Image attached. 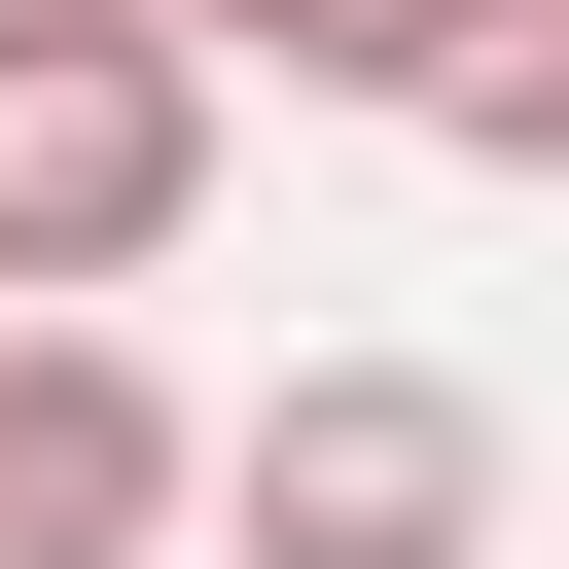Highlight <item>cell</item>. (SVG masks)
I'll use <instances>...</instances> for the list:
<instances>
[{"mask_svg":"<svg viewBox=\"0 0 569 569\" xmlns=\"http://www.w3.org/2000/svg\"><path fill=\"white\" fill-rule=\"evenodd\" d=\"M178 533H249V569H498V391L462 356H284L249 427H178Z\"/></svg>","mask_w":569,"mask_h":569,"instance_id":"obj_1","label":"cell"},{"mask_svg":"<svg viewBox=\"0 0 569 569\" xmlns=\"http://www.w3.org/2000/svg\"><path fill=\"white\" fill-rule=\"evenodd\" d=\"M178 213H213V71L178 36H0V284L107 320V284H178Z\"/></svg>","mask_w":569,"mask_h":569,"instance_id":"obj_2","label":"cell"},{"mask_svg":"<svg viewBox=\"0 0 569 569\" xmlns=\"http://www.w3.org/2000/svg\"><path fill=\"white\" fill-rule=\"evenodd\" d=\"M0 569H178V356L142 320H0Z\"/></svg>","mask_w":569,"mask_h":569,"instance_id":"obj_3","label":"cell"},{"mask_svg":"<svg viewBox=\"0 0 569 569\" xmlns=\"http://www.w3.org/2000/svg\"><path fill=\"white\" fill-rule=\"evenodd\" d=\"M391 107H427V142H462V178H569V0H462V36H427V71H391Z\"/></svg>","mask_w":569,"mask_h":569,"instance_id":"obj_4","label":"cell"},{"mask_svg":"<svg viewBox=\"0 0 569 569\" xmlns=\"http://www.w3.org/2000/svg\"><path fill=\"white\" fill-rule=\"evenodd\" d=\"M142 36H178V71H284V107H391L462 0H142Z\"/></svg>","mask_w":569,"mask_h":569,"instance_id":"obj_5","label":"cell"},{"mask_svg":"<svg viewBox=\"0 0 569 569\" xmlns=\"http://www.w3.org/2000/svg\"><path fill=\"white\" fill-rule=\"evenodd\" d=\"M0 320H36V284H0Z\"/></svg>","mask_w":569,"mask_h":569,"instance_id":"obj_6","label":"cell"}]
</instances>
